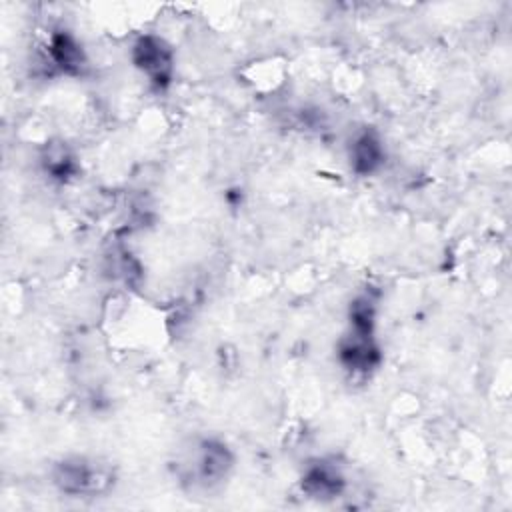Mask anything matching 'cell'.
<instances>
[{
    "label": "cell",
    "instance_id": "cell-1",
    "mask_svg": "<svg viewBox=\"0 0 512 512\" xmlns=\"http://www.w3.org/2000/svg\"><path fill=\"white\" fill-rule=\"evenodd\" d=\"M54 484L70 496H96L110 488L112 472L88 458H66L54 468Z\"/></svg>",
    "mask_w": 512,
    "mask_h": 512
},
{
    "label": "cell",
    "instance_id": "cell-2",
    "mask_svg": "<svg viewBox=\"0 0 512 512\" xmlns=\"http://www.w3.org/2000/svg\"><path fill=\"white\" fill-rule=\"evenodd\" d=\"M134 66L156 86H164L172 78L174 58L170 46L158 36H140L132 48Z\"/></svg>",
    "mask_w": 512,
    "mask_h": 512
},
{
    "label": "cell",
    "instance_id": "cell-3",
    "mask_svg": "<svg viewBox=\"0 0 512 512\" xmlns=\"http://www.w3.org/2000/svg\"><path fill=\"white\" fill-rule=\"evenodd\" d=\"M338 356L344 368L352 372H368L380 360L378 346L374 344L372 334L358 330H350V334L340 342Z\"/></svg>",
    "mask_w": 512,
    "mask_h": 512
},
{
    "label": "cell",
    "instance_id": "cell-4",
    "mask_svg": "<svg viewBox=\"0 0 512 512\" xmlns=\"http://www.w3.org/2000/svg\"><path fill=\"white\" fill-rule=\"evenodd\" d=\"M344 488V476L332 462L318 460L310 464L302 476V490L318 500L336 498Z\"/></svg>",
    "mask_w": 512,
    "mask_h": 512
},
{
    "label": "cell",
    "instance_id": "cell-5",
    "mask_svg": "<svg viewBox=\"0 0 512 512\" xmlns=\"http://www.w3.org/2000/svg\"><path fill=\"white\" fill-rule=\"evenodd\" d=\"M384 162V146L376 132H360L350 146V166L356 174L366 176L376 172Z\"/></svg>",
    "mask_w": 512,
    "mask_h": 512
},
{
    "label": "cell",
    "instance_id": "cell-6",
    "mask_svg": "<svg viewBox=\"0 0 512 512\" xmlns=\"http://www.w3.org/2000/svg\"><path fill=\"white\" fill-rule=\"evenodd\" d=\"M48 54H50L52 64L66 74H80L86 68L84 50L76 42V38L68 32L52 34Z\"/></svg>",
    "mask_w": 512,
    "mask_h": 512
},
{
    "label": "cell",
    "instance_id": "cell-7",
    "mask_svg": "<svg viewBox=\"0 0 512 512\" xmlns=\"http://www.w3.org/2000/svg\"><path fill=\"white\" fill-rule=\"evenodd\" d=\"M234 464L230 450L222 442H206L198 458V474L206 484H216L224 480Z\"/></svg>",
    "mask_w": 512,
    "mask_h": 512
},
{
    "label": "cell",
    "instance_id": "cell-8",
    "mask_svg": "<svg viewBox=\"0 0 512 512\" xmlns=\"http://www.w3.org/2000/svg\"><path fill=\"white\" fill-rule=\"evenodd\" d=\"M42 164L54 178H66L74 168V158L64 144H50L42 156Z\"/></svg>",
    "mask_w": 512,
    "mask_h": 512
}]
</instances>
